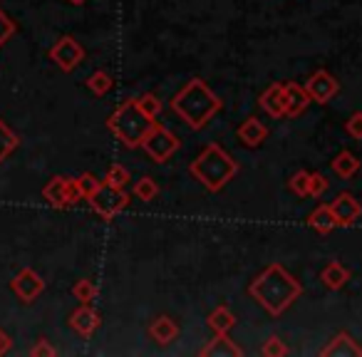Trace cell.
Listing matches in <instances>:
<instances>
[{
	"mask_svg": "<svg viewBox=\"0 0 362 357\" xmlns=\"http://www.w3.org/2000/svg\"><path fill=\"white\" fill-rule=\"evenodd\" d=\"M248 293L261 308H266L271 315H281L293 305L298 295L303 293V286L281 266V263H271L256 281L251 283Z\"/></svg>",
	"mask_w": 362,
	"mask_h": 357,
	"instance_id": "obj_1",
	"label": "cell"
},
{
	"mask_svg": "<svg viewBox=\"0 0 362 357\" xmlns=\"http://www.w3.org/2000/svg\"><path fill=\"white\" fill-rule=\"evenodd\" d=\"M221 100L211 92V87L204 80L194 77L179 95L171 100V110L187 122L192 129H202L206 127V122L214 119L216 112H221Z\"/></svg>",
	"mask_w": 362,
	"mask_h": 357,
	"instance_id": "obj_2",
	"label": "cell"
},
{
	"mask_svg": "<svg viewBox=\"0 0 362 357\" xmlns=\"http://www.w3.org/2000/svg\"><path fill=\"white\" fill-rule=\"evenodd\" d=\"M238 174V164L228 151L218 144H209L197 159L192 161V176L206 192L216 194Z\"/></svg>",
	"mask_w": 362,
	"mask_h": 357,
	"instance_id": "obj_3",
	"label": "cell"
},
{
	"mask_svg": "<svg viewBox=\"0 0 362 357\" xmlns=\"http://www.w3.org/2000/svg\"><path fill=\"white\" fill-rule=\"evenodd\" d=\"M154 124H156L154 117L146 115L136 100L122 102V105L110 115V119H107L110 131L127 146V149H139L141 139L149 134Z\"/></svg>",
	"mask_w": 362,
	"mask_h": 357,
	"instance_id": "obj_4",
	"label": "cell"
},
{
	"mask_svg": "<svg viewBox=\"0 0 362 357\" xmlns=\"http://www.w3.org/2000/svg\"><path fill=\"white\" fill-rule=\"evenodd\" d=\"M179 136L174 134V131H169L166 127H161L159 122H156L154 127H151L149 134L141 139L139 149L146 151V156H149L154 164H164L166 159H171V156L179 151Z\"/></svg>",
	"mask_w": 362,
	"mask_h": 357,
	"instance_id": "obj_5",
	"label": "cell"
},
{
	"mask_svg": "<svg viewBox=\"0 0 362 357\" xmlns=\"http://www.w3.org/2000/svg\"><path fill=\"white\" fill-rule=\"evenodd\" d=\"M87 201H90V206L95 209V213H100L102 218H115L122 209H127L129 194H127L124 189L110 187L107 182H102L100 189H97Z\"/></svg>",
	"mask_w": 362,
	"mask_h": 357,
	"instance_id": "obj_6",
	"label": "cell"
},
{
	"mask_svg": "<svg viewBox=\"0 0 362 357\" xmlns=\"http://www.w3.org/2000/svg\"><path fill=\"white\" fill-rule=\"evenodd\" d=\"M42 199H45L50 206L55 209H67L77 201L80 197V189H77L75 179H67V176H55L47 182V187L42 189Z\"/></svg>",
	"mask_w": 362,
	"mask_h": 357,
	"instance_id": "obj_7",
	"label": "cell"
},
{
	"mask_svg": "<svg viewBox=\"0 0 362 357\" xmlns=\"http://www.w3.org/2000/svg\"><path fill=\"white\" fill-rule=\"evenodd\" d=\"M50 60L60 67L62 72H72L82 60H85V50L72 35H65L50 47Z\"/></svg>",
	"mask_w": 362,
	"mask_h": 357,
	"instance_id": "obj_8",
	"label": "cell"
},
{
	"mask_svg": "<svg viewBox=\"0 0 362 357\" xmlns=\"http://www.w3.org/2000/svg\"><path fill=\"white\" fill-rule=\"evenodd\" d=\"M305 92H308V97H310V102H315V105H327V102L340 92V82L327 70H317L308 77Z\"/></svg>",
	"mask_w": 362,
	"mask_h": 357,
	"instance_id": "obj_9",
	"label": "cell"
},
{
	"mask_svg": "<svg viewBox=\"0 0 362 357\" xmlns=\"http://www.w3.org/2000/svg\"><path fill=\"white\" fill-rule=\"evenodd\" d=\"M11 291L16 293L23 303H33L42 291H45V281H42L33 268H23V271L11 281Z\"/></svg>",
	"mask_w": 362,
	"mask_h": 357,
	"instance_id": "obj_10",
	"label": "cell"
},
{
	"mask_svg": "<svg viewBox=\"0 0 362 357\" xmlns=\"http://www.w3.org/2000/svg\"><path fill=\"white\" fill-rule=\"evenodd\" d=\"M327 206H330L337 226H352V223L362 216L360 201H357L352 194H340V197H335V201H330Z\"/></svg>",
	"mask_w": 362,
	"mask_h": 357,
	"instance_id": "obj_11",
	"label": "cell"
},
{
	"mask_svg": "<svg viewBox=\"0 0 362 357\" xmlns=\"http://www.w3.org/2000/svg\"><path fill=\"white\" fill-rule=\"evenodd\" d=\"M100 322H102L100 320V312L92 310L90 303H82V305L70 315V327L77 332V335H82V337H92V335H95V330L100 327Z\"/></svg>",
	"mask_w": 362,
	"mask_h": 357,
	"instance_id": "obj_12",
	"label": "cell"
},
{
	"mask_svg": "<svg viewBox=\"0 0 362 357\" xmlns=\"http://www.w3.org/2000/svg\"><path fill=\"white\" fill-rule=\"evenodd\" d=\"M283 102H286V117H300L310 105L305 87L298 82H286L283 85Z\"/></svg>",
	"mask_w": 362,
	"mask_h": 357,
	"instance_id": "obj_13",
	"label": "cell"
},
{
	"mask_svg": "<svg viewBox=\"0 0 362 357\" xmlns=\"http://www.w3.org/2000/svg\"><path fill=\"white\" fill-rule=\"evenodd\" d=\"M236 136L241 139V144L256 149V146H261L263 141L268 139V127L263 124L261 119H256V117H248V119L236 129Z\"/></svg>",
	"mask_w": 362,
	"mask_h": 357,
	"instance_id": "obj_14",
	"label": "cell"
},
{
	"mask_svg": "<svg viewBox=\"0 0 362 357\" xmlns=\"http://www.w3.org/2000/svg\"><path fill=\"white\" fill-rule=\"evenodd\" d=\"M322 357H362V347L352 340V335L340 332L335 340H330V345H325L320 350Z\"/></svg>",
	"mask_w": 362,
	"mask_h": 357,
	"instance_id": "obj_15",
	"label": "cell"
},
{
	"mask_svg": "<svg viewBox=\"0 0 362 357\" xmlns=\"http://www.w3.org/2000/svg\"><path fill=\"white\" fill-rule=\"evenodd\" d=\"M261 110L266 112V115L271 117H286V102H283V82H276V85H271L266 92L261 95Z\"/></svg>",
	"mask_w": 362,
	"mask_h": 357,
	"instance_id": "obj_16",
	"label": "cell"
},
{
	"mask_svg": "<svg viewBox=\"0 0 362 357\" xmlns=\"http://www.w3.org/2000/svg\"><path fill=\"white\" fill-rule=\"evenodd\" d=\"M149 335L154 337L159 345H169V342H174L176 337H179V325H176L171 317L159 315V317H154V320H151Z\"/></svg>",
	"mask_w": 362,
	"mask_h": 357,
	"instance_id": "obj_17",
	"label": "cell"
},
{
	"mask_svg": "<svg viewBox=\"0 0 362 357\" xmlns=\"http://www.w3.org/2000/svg\"><path fill=\"white\" fill-rule=\"evenodd\" d=\"M320 281H322V286L330 288V291H340V288L350 281V271H347L340 261H330L325 268H322Z\"/></svg>",
	"mask_w": 362,
	"mask_h": 357,
	"instance_id": "obj_18",
	"label": "cell"
},
{
	"mask_svg": "<svg viewBox=\"0 0 362 357\" xmlns=\"http://www.w3.org/2000/svg\"><path fill=\"white\" fill-rule=\"evenodd\" d=\"M204 357H241V347L233 345V340L226 335H216V340H211L202 350Z\"/></svg>",
	"mask_w": 362,
	"mask_h": 357,
	"instance_id": "obj_19",
	"label": "cell"
},
{
	"mask_svg": "<svg viewBox=\"0 0 362 357\" xmlns=\"http://www.w3.org/2000/svg\"><path fill=\"white\" fill-rule=\"evenodd\" d=\"M308 223H310V228H315L317 233H330L332 228H337L335 216H332V211H330V206H327V204L317 206L315 211L308 216Z\"/></svg>",
	"mask_w": 362,
	"mask_h": 357,
	"instance_id": "obj_20",
	"label": "cell"
},
{
	"mask_svg": "<svg viewBox=\"0 0 362 357\" xmlns=\"http://www.w3.org/2000/svg\"><path fill=\"white\" fill-rule=\"evenodd\" d=\"M332 171H335L340 179H352V176L360 171V161H357V156L350 154V151H340V154L332 159Z\"/></svg>",
	"mask_w": 362,
	"mask_h": 357,
	"instance_id": "obj_21",
	"label": "cell"
},
{
	"mask_svg": "<svg viewBox=\"0 0 362 357\" xmlns=\"http://www.w3.org/2000/svg\"><path fill=\"white\" fill-rule=\"evenodd\" d=\"M209 325H211V330L216 332V335H226V332L236 325V315H233L226 305H218L216 310L209 315Z\"/></svg>",
	"mask_w": 362,
	"mask_h": 357,
	"instance_id": "obj_22",
	"label": "cell"
},
{
	"mask_svg": "<svg viewBox=\"0 0 362 357\" xmlns=\"http://www.w3.org/2000/svg\"><path fill=\"white\" fill-rule=\"evenodd\" d=\"M18 144H21V136H18L6 122L0 119V164L18 149Z\"/></svg>",
	"mask_w": 362,
	"mask_h": 357,
	"instance_id": "obj_23",
	"label": "cell"
},
{
	"mask_svg": "<svg viewBox=\"0 0 362 357\" xmlns=\"http://www.w3.org/2000/svg\"><path fill=\"white\" fill-rule=\"evenodd\" d=\"M134 197L139 201H154L159 197V184L151 179V176H141L139 182L134 184Z\"/></svg>",
	"mask_w": 362,
	"mask_h": 357,
	"instance_id": "obj_24",
	"label": "cell"
},
{
	"mask_svg": "<svg viewBox=\"0 0 362 357\" xmlns=\"http://www.w3.org/2000/svg\"><path fill=\"white\" fill-rule=\"evenodd\" d=\"M87 87L92 90V95L102 97V95H107V92L112 90V77L107 75L105 70H97V72H92V75H90V80H87Z\"/></svg>",
	"mask_w": 362,
	"mask_h": 357,
	"instance_id": "obj_25",
	"label": "cell"
},
{
	"mask_svg": "<svg viewBox=\"0 0 362 357\" xmlns=\"http://www.w3.org/2000/svg\"><path fill=\"white\" fill-rule=\"evenodd\" d=\"M129 179H132V176H129V169H127V166H122V164H112L110 169H107V179H105V182L110 184V187L124 189Z\"/></svg>",
	"mask_w": 362,
	"mask_h": 357,
	"instance_id": "obj_26",
	"label": "cell"
},
{
	"mask_svg": "<svg viewBox=\"0 0 362 357\" xmlns=\"http://www.w3.org/2000/svg\"><path fill=\"white\" fill-rule=\"evenodd\" d=\"M72 295L77 298L80 303H90V300H95V295H97V286L92 281H77L75 283V288H72Z\"/></svg>",
	"mask_w": 362,
	"mask_h": 357,
	"instance_id": "obj_27",
	"label": "cell"
},
{
	"mask_svg": "<svg viewBox=\"0 0 362 357\" xmlns=\"http://www.w3.org/2000/svg\"><path fill=\"white\" fill-rule=\"evenodd\" d=\"M75 182H77V189H80V197L82 199H90L92 194L100 189V184H102L95 174H82L80 179H75Z\"/></svg>",
	"mask_w": 362,
	"mask_h": 357,
	"instance_id": "obj_28",
	"label": "cell"
},
{
	"mask_svg": "<svg viewBox=\"0 0 362 357\" xmlns=\"http://www.w3.org/2000/svg\"><path fill=\"white\" fill-rule=\"evenodd\" d=\"M261 352H263L266 357H286L291 350H288V345L281 340V337L273 335V337H268V340H266V345H263V350H261Z\"/></svg>",
	"mask_w": 362,
	"mask_h": 357,
	"instance_id": "obj_29",
	"label": "cell"
},
{
	"mask_svg": "<svg viewBox=\"0 0 362 357\" xmlns=\"http://www.w3.org/2000/svg\"><path fill=\"white\" fill-rule=\"evenodd\" d=\"M308 182H310V171L300 169L291 176V192L298 197H308Z\"/></svg>",
	"mask_w": 362,
	"mask_h": 357,
	"instance_id": "obj_30",
	"label": "cell"
},
{
	"mask_svg": "<svg viewBox=\"0 0 362 357\" xmlns=\"http://www.w3.org/2000/svg\"><path fill=\"white\" fill-rule=\"evenodd\" d=\"M322 192H327V179L317 171H310V182H308V197H320Z\"/></svg>",
	"mask_w": 362,
	"mask_h": 357,
	"instance_id": "obj_31",
	"label": "cell"
},
{
	"mask_svg": "<svg viewBox=\"0 0 362 357\" xmlns=\"http://www.w3.org/2000/svg\"><path fill=\"white\" fill-rule=\"evenodd\" d=\"M13 35H16V23H13L6 13L0 11V47L6 45Z\"/></svg>",
	"mask_w": 362,
	"mask_h": 357,
	"instance_id": "obj_32",
	"label": "cell"
},
{
	"mask_svg": "<svg viewBox=\"0 0 362 357\" xmlns=\"http://www.w3.org/2000/svg\"><path fill=\"white\" fill-rule=\"evenodd\" d=\"M136 102H139V107H141V110H144L149 117H154V119H156V117H159V112H161V102L156 100L154 95H144V97H139V100H136Z\"/></svg>",
	"mask_w": 362,
	"mask_h": 357,
	"instance_id": "obj_33",
	"label": "cell"
},
{
	"mask_svg": "<svg viewBox=\"0 0 362 357\" xmlns=\"http://www.w3.org/2000/svg\"><path fill=\"white\" fill-rule=\"evenodd\" d=\"M345 129L352 139H362V112H355V115L345 122Z\"/></svg>",
	"mask_w": 362,
	"mask_h": 357,
	"instance_id": "obj_34",
	"label": "cell"
},
{
	"mask_svg": "<svg viewBox=\"0 0 362 357\" xmlns=\"http://www.w3.org/2000/svg\"><path fill=\"white\" fill-rule=\"evenodd\" d=\"M30 355H33V357H42V355H45V357H52V355H57V350L50 345V342L45 340V337H42V340H37V345L30 350Z\"/></svg>",
	"mask_w": 362,
	"mask_h": 357,
	"instance_id": "obj_35",
	"label": "cell"
},
{
	"mask_svg": "<svg viewBox=\"0 0 362 357\" xmlns=\"http://www.w3.org/2000/svg\"><path fill=\"white\" fill-rule=\"evenodd\" d=\"M13 347V340H11V335H8L6 330H0V355H6L8 350Z\"/></svg>",
	"mask_w": 362,
	"mask_h": 357,
	"instance_id": "obj_36",
	"label": "cell"
},
{
	"mask_svg": "<svg viewBox=\"0 0 362 357\" xmlns=\"http://www.w3.org/2000/svg\"><path fill=\"white\" fill-rule=\"evenodd\" d=\"M67 3H72V6H85L87 0H67Z\"/></svg>",
	"mask_w": 362,
	"mask_h": 357,
	"instance_id": "obj_37",
	"label": "cell"
}]
</instances>
